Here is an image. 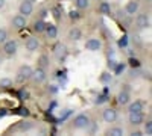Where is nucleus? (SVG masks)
Wrapping results in <instances>:
<instances>
[{
    "mask_svg": "<svg viewBox=\"0 0 152 136\" xmlns=\"http://www.w3.org/2000/svg\"><path fill=\"white\" fill-rule=\"evenodd\" d=\"M69 38H70L72 41H79V40L82 38V32H81L78 27H73V29H70V32H69Z\"/></svg>",
    "mask_w": 152,
    "mask_h": 136,
    "instance_id": "14",
    "label": "nucleus"
},
{
    "mask_svg": "<svg viewBox=\"0 0 152 136\" xmlns=\"http://www.w3.org/2000/svg\"><path fill=\"white\" fill-rule=\"evenodd\" d=\"M5 6V0H0V9H2Z\"/></svg>",
    "mask_w": 152,
    "mask_h": 136,
    "instance_id": "34",
    "label": "nucleus"
},
{
    "mask_svg": "<svg viewBox=\"0 0 152 136\" xmlns=\"http://www.w3.org/2000/svg\"><path fill=\"white\" fill-rule=\"evenodd\" d=\"M0 86H2V88H9V86H12V80L11 79H2L0 80Z\"/></svg>",
    "mask_w": 152,
    "mask_h": 136,
    "instance_id": "25",
    "label": "nucleus"
},
{
    "mask_svg": "<svg viewBox=\"0 0 152 136\" xmlns=\"http://www.w3.org/2000/svg\"><path fill=\"white\" fill-rule=\"evenodd\" d=\"M5 45H3V50H5V53L8 55V56H12V55H15L17 53V41H5L3 42Z\"/></svg>",
    "mask_w": 152,
    "mask_h": 136,
    "instance_id": "6",
    "label": "nucleus"
},
{
    "mask_svg": "<svg viewBox=\"0 0 152 136\" xmlns=\"http://www.w3.org/2000/svg\"><path fill=\"white\" fill-rule=\"evenodd\" d=\"M100 82L102 83H110L111 82V74L110 73H104L102 76H100Z\"/></svg>",
    "mask_w": 152,
    "mask_h": 136,
    "instance_id": "24",
    "label": "nucleus"
},
{
    "mask_svg": "<svg viewBox=\"0 0 152 136\" xmlns=\"http://www.w3.org/2000/svg\"><path fill=\"white\" fill-rule=\"evenodd\" d=\"M55 18L59 20V11H58V9H55Z\"/></svg>",
    "mask_w": 152,
    "mask_h": 136,
    "instance_id": "32",
    "label": "nucleus"
},
{
    "mask_svg": "<svg viewBox=\"0 0 152 136\" xmlns=\"http://www.w3.org/2000/svg\"><path fill=\"white\" fill-rule=\"evenodd\" d=\"M128 110H129V112H142V110H143V103L142 101H134V103L129 104Z\"/></svg>",
    "mask_w": 152,
    "mask_h": 136,
    "instance_id": "16",
    "label": "nucleus"
},
{
    "mask_svg": "<svg viewBox=\"0 0 152 136\" xmlns=\"http://www.w3.org/2000/svg\"><path fill=\"white\" fill-rule=\"evenodd\" d=\"M102 118L105 122H114L117 119V112H116V109H113V107H108L104 110V114H102Z\"/></svg>",
    "mask_w": 152,
    "mask_h": 136,
    "instance_id": "4",
    "label": "nucleus"
},
{
    "mask_svg": "<svg viewBox=\"0 0 152 136\" xmlns=\"http://www.w3.org/2000/svg\"><path fill=\"white\" fill-rule=\"evenodd\" d=\"M12 26H14L15 29H23L24 26H26V17L21 15V14L15 15L14 18H12Z\"/></svg>",
    "mask_w": 152,
    "mask_h": 136,
    "instance_id": "9",
    "label": "nucleus"
},
{
    "mask_svg": "<svg viewBox=\"0 0 152 136\" xmlns=\"http://www.w3.org/2000/svg\"><path fill=\"white\" fill-rule=\"evenodd\" d=\"M126 44H128V40H126V36H123V38L119 41V45H120V47H125Z\"/></svg>",
    "mask_w": 152,
    "mask_h": 136,
    "instance_id": "31",
    "label": "nucleus"
},
{
    "mask_svg": "<svg viewBox=\"0 0 152 136\" xmlns=\"http://www.w3.org/2000/svg\"><path fill=\"white\" fill-rule=\"evenodd\" d=\"M108 135L110 136H122L123 135V129L122 127H113L108 130Z\"/></svg>",
    "mask_w": 152,
    "mask_h": 136,
    "instance_id": "19",
    "label": "nucleus"
},
{
    "mask_svg": "<svg viewBox=\"0 0 152 136\" xmlns=\"http://www.w3.org/2000/svg\"><path fill=\"white\" fill-rule=\"evenodd\" d=\"M99 11H100V14H104V15H110L111 14V6L108 2H102L99 6Z\"/></svg>",
    "mask_w": 152,
    "mask_h": 136,
    "instance_id": "17",
    "label": "nucleus"
},
{
    "mask_svg": "<svg viewBox=\"0 0 152 136\" xmlns=\"http://www.w3.org/2000/svg\"><path fill=\"white\" fill-rule=\"evenodd\" d=\"M70 18H72V20L79 18V12H78V11H72V12H70Z\"/></svg>",
    "mask_w": 152,
    "mask_h": 136,
    "instance_id": "29",
    "label": "nucleus"
},
{
    "mask_svg": "<svg viewBox=\"0 0 152 136\" xmlns=\"http://www.w3.org/2000/svg\"><path fill=\"white\" fill-rule=\"evenodd\" d=\"M38 64H40V67H41V68L49 67V59H47V56L41 55V56H40V59H38Z\"/></svg>",
    "mask_w": 152,
    "mask_h": 136,
    "instance_id": "22",
    "label": "nucleus"
},
{
    "mask_svg": "<svg viewBox=\"0 0 152 136\" xmlns=\"http://www.w3.org/2000/svg\"><path fill=\"white\" fill-rule=\"evenodd\" d=\"M6 38H8L6 30H5V29H0V44H3V42L6 41Z\"/></svg>",
    "mask_w": 152,
    "mask_h": 136,
    "instance_id": "28",
    "label": "nucleus"
},
{
    "mask_svg": "<svg viewBox=\"0 0 152 136\" xmlns=\"http://www.w3.org/2000/svg\"><path fill=\"white\" fill-rule=\"evenodd\" d=\"M44 32L47 33V38H50V40H53V38L58 36V29H56V26H53V24H46Z\"/></svg>",
    "mask_w": 152,
    "mask_h": 136,
    "instance_id": "12",
    "label": "nucleus"
},
{
    "mask_svg": "<svg viewBox=\"0 0 152 136\" xmlns=\"http://www.w3.org/2000/svg\"><path fill=\"white\" fill-rule=\"evenodd\" d=\"M31 79H32L35 83H41V82H44V80H46V71H44V68L40 67V68L34 70Z\"/></svg>",
    "mask_w": 152,
    "mask_h": 136,
    "instance_id": "3",
    "label": "nucleus"
},
{
    "mask_svg": "<svg viewBox=\"0 0 152 136\" xmlns=\"http://www.w3.org/2000/svg\"><path fill=\"white\" fill-rule=\"evenodd\" d=\"M24 2H28V3H32V5H34V3L37 2V0H24Z\"/></svg>",
    "mask_w": 152,
    "mask_h": 136,
    "instance_id": "36",
    "label": "nucleus"
},
{
    "mask_svg": "<svg viewBox=\"0 0 152 136\" xmlns=\"http://www.w3.org/2000/svg\"><path fill=\"white\" fill-rule=\"evenodd\" d=\"M88 124H90V118H88L85 114H79L78 117L73 119V126L76 129H87Z\"/></svg>",
    "mask_w": 152,
    "mask_h": 136,
    "instance_id": "2",
    "label": "nucleus"
},
{
    "mask_svg": "<svg viewBox=\"0 0 152 136\" xmlns=\"http://www.w3.org/2000/svg\"><path fill=\"white\" fill-rule=\"evenodd\" d=\"M117 101L120 104H128L129 103V94L126 92V91H122L119 95H117Z\"/></svg>",
    "mask_w": 152,
    "mask_h": 136,
    "instance_id": "15",
    "label": "nucleus"
},
{
    "mask_svg": "<svg viewBox=\"0 0 152 136\" xmlns=\"http://www.w3.org/2000/svg\"><path fill=\"white\" fill-rule=\"evenodd\" d=\"M129 65H131L132 68H138V67H140V60L135 59V58H131V59H129Z\"/></svg>",
    "mask_w": 152,
    "mask_h": 136,
    "instance_id": "27",
    "label": "nucleus"
},
{
    "mask_svg": "<svg viewBox=\"0 0 152 136\" xmlns=\"http://www.w3.org/2000/svg\"><path fill=\"white\" fill-rule=\"evenodd\" d=\"M90 6V0H76V8L78 9H87Z\"/></svg>",
    "mask_w": 152,
    "mask_h": 136,
    "instance_id": "20",
    "label": "nucleus"
},
{
    "mask_svg": "<svg viewBox=\"0 0 152 136\" xmlns=\"http://www.w3.org/2000/svg\"><path fill=\"white\" fill-rule=\"evenodd\" d=\"M137 27L138 29H148L149 27V17L146 14H142V15H138L137 17Z\"/></svg>",
    "mask_w": 152,
    "mask_h": 136,
    "instance_id": "11",
    "label": "nucleus"
},
{
    "mask_svg": "<svg viewBox=\"0 0 152 136\" xmlns=\"http://www.w3.org/2000/svg\"><path fill=\"white\" fill-rule=\"evenodd\" d=\"M143 121H145V117L142 112H129V124L140 126Z\"/></svg>",
    "mask_w": 152,
    "mask_h": 136,
    "instance_id": "7",
    "label": "nucleus"
},
{
    "mask_svg": "<svg viewBox=\"0 0 152 136\" xmlns=\"http://www.w3.org/2000/svg\"><path fill=\"white\" fill-rule=\"evenodd\" d=\"M34 12V5L32 3H28V2H21V5H20V14L21 15H24V17H29L31 14Z\"/></svg>",
    "mask_w": 152,
    "mask_h": 136,
    "instance_id": "8",
    "label": "nucleus"
},
{
    "mask_svg": "<svg viewBox=\"0 0 152 136\" xmlns=\"http://www.w3.org/2000/svg\"><path fill=\"white\" fill-rule=\"evenodd\" d=\"M26 50L28 52H35V50H38V47H40V41H38V38H28L26 40Z\"/></svg>",
    "mask_w": 152,
    "mask_h": 136,
    "instance_id": "10",
    "label": "nucleus"
},
{
    "mask_svg": "<svg viewBox=\"0 0 152 136\" xmlns=\"http://www.w3.org/2000/svg\"><path fill=\"white\" fill-rule=\"evenodd\" d=\"M145 133L146 135H152V121H146L145 122Z\"/></svg>",
    "mask_w": 152,
    "mask_h": 136,
    "instance_id": "26",
    "label": "nucleus"
},
{
    "mask_svg": "<svg viewBox=\"0 0 152 136\" xmlns=\"http://www.w3.org/2000/svg\"><path fill=\"white\" fill-rule=\"evenodd\" d=\"M132 135H134V136H142V132H134Z\"/></svg>",
    "mask_w": 152,
    "mask_h": 136,
    "instance_id": "35",
    "label": "nucleus"
},
{
    "mask_svg": "<svg viewBox=\"0 0 152 136\" xmlns=\"http://www.w3.org/2000/svg\"><path fill=\"white\" fill-rule=\"evenodd\" d=\"M32 71H34V70H32L29 65H23V67H20L18 71H17V82L23 83V82L29 80L31 76H32Z\"/></svg>",
    "mask_w": 152,
    "mask_h": 136,
    "instance_id": "1",
    "label": "nucleus"
},
{
    "mask_svg": "<svg viewBox=\"0 0 152 136\" xmlns=\"http://www.w3.org/2000/svg\"><path fill=\"white\" fill-rule=\"evenodd\" d=\"M125 64L122 62V64H117L116 67H114V74H116V76H119V74H122L123 71H125Z\"/></svg>",
    "mask_w": 152,
    "mask_h": 136,
    "instance_id": "23",
    "label": "nucleus"
},
{
    "mask_svg": "<svg viewBox=\"0 0 152 136\" xmlns=\"http://www.w3.org/2000/svg\"><path fill=\"white\" fill-rule=\"evenodd\" d=\"M55 53H56V56H58V58H64V56H66V53H67V48H66V45H58Z\"/></svg>",
    "mask_w": 152,
    "mask_h": 136,
    "instance_id": "21",
    "label": "nucleus"
},
{
    "mask_svg": "<svg viewBox=\"0 0 152 136\" xmlns=\"http://www.w3.org/2000/svg\"><path fill=\"white\" fill-rule=\"evenodd\" d=\"M44 29H46V23H44L43 20H38V21H35V24H34V30H35L37 33H41V32H44Z\"/></svg>",
    "mask_w": 152,
    "mask_h": 136,
    "instance_id": "18",
    "label": "nucleus"
},
{
    "mask_svg": "<svg viewBox=\"0 0 152 136\" xmlns=\"http://www.w3.org/2000/svg\"><path fill=\"white\" fill-rule=\"evenodd\" d=\"M29 129H32L31 122H28V124H20V130H29Z\"/></svg>",
    "mask_w": 152,
    "mask_h": 136,
    "instance_id": "30",
    "label": "nucleus"
},
{
    "mask_svg": "<svg viewBox=\"0 0 152 136\" xmlns=\"http://www.w3.org/2000/svg\"><path fill=\"white\" fill-rule=\"evenodd\" d=\"M100 47H102V42H100L97 38H90L85 42V48L90 50V52H97V50H100Z\"/></svg>",
    "mask_w": 152,
    "mask_h": 136,
    "instance_id": "5",
    "label": "nucleus"
},
{
    "mask_svg": "<svg viewBox=\"0 0 152 136\" xmlns=\"http://www.w3.org/2000/svg\"><path fill=\"white\" fill-rule=\"evenodd\" d=\"M108 65H110L111 68H114V67H116V64H114V60H110V62H108Z\"/></svg>",
    "mask_w": 152,
    "mask_h": 136,
    "instance_id": "33",
    "label": "nucleus"
},
{
    "mask_svg": "<svg viewBox=\"0 0 152 136\" xmlns=\"http://www.w3.org/2000/svg\"><path fill=\"white\" fill-rule=\"evenodd\" d=\"M138 2H135V0H132V2H128V5H126L125 11H126V14H129V15H134L135 12L138 11Z\"/></svg>",
    "mask_w": 152,
    "mask_h": 136,
    "instance_id": "13",
    "label": "nucleus"
}]
</instances>
